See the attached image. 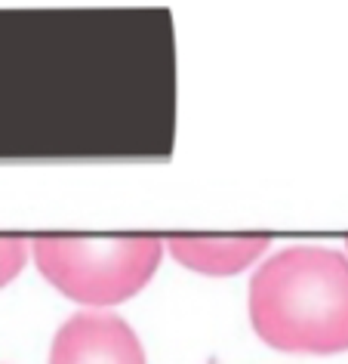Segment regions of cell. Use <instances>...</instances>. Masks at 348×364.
Here are the masks:
<instances>
[{
	"mask_svg": "<svg viewBox=\"0 0 348 364\" xmlns=\"http://www.w3.org/2000/svg\"><path fill=\"white\" fill-rule=\"evenodd\" d=\"M250 321L271 349L345 352L348 257L315 244L278 250L250 281Z\"/></svg>",
	"mask_w": 348,
	"mask_h": 364,
	"instance_id": "cell-1",
	"label": "cell"
},
{
	"mask_svg": "<svg viewBox=\"0 0 348 364\" xmlns=\"http://www.w3.org/2000/svg\"><path fill=\"white\" fill-rule=\"evenodd\" d=\"M31 257L56 290L84 306H114L148 284L161 266L158 238H38Z\"/></svg>",
	"mask_w": 348,
	"mask_h": 364,
	"instance_id": "cell-2",
	"label": "cell"
},
{
	"mask_svg": "<svg viewBox=\"0 0 348 364\" xmlns=\"http://www.w3.org/2000/svg\"><path fill=\"white\" fill-rule=\"evenodd\" d=\"M50 364H148L139 336L108 312L71 315L56 331Z\"/></svg>",
	"mask_w": 348,
	"mask_h": 364,
	"instance_id": "cell-3",
	"label": "cell"
},
{
	"mask_svg": "<svg viewBox=\"0 0 348 364\" xmlns=\"http://www.w3.org/2000/svg\"><path fill=\"white\" fill-rule=\"evenodd\" d=\"M170 253L182 266L210 278H225L244 272L268 250L265 238H173Z\"/></svg>",
	"mask_w": 348,
	"mask_h": 364,
	"instance_id": "cell-4",
	"label": "cell"
},
{
	"mask_svg": "<svg viewBox=\"0 0 348 364\" xmlns=\"http://www.w3.org/2000/svg\"><path fill=\"white\" fill-rule=\"evenodd\" d=\"M28 250L31 244H25L22 238H0V287H6L25 269Z\"/></svg>",
	"mask_w": 348,
	"mask_h": 364,
	"instance_id": "cell-5",
	"label": "cell"
}]
</instances>
